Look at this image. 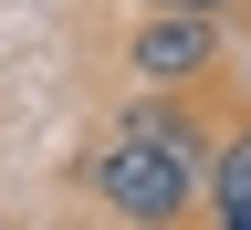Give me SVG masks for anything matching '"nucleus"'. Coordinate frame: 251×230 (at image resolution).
Returning <instances> with one entry per match:
<instances>
[{"instance_id":"f257e3e1","label":"nucleus","mask_w":251,"mask_h":230,"mask_svg":"<svg viewBox=\"0 0 251 230\" xmlns=\"http://www.w3.org/2000/svg\"><path fill=\"white\" fill-rule=\"evenodd\" d=\"M84 178H94V199H105L126 230H168V220L188 209V188H199V178H188L168 147H147V136H115V147L94 157Z\"/></svg>"},{"instance_id":"f03ea898","label":"nucleus","mask_w":251,"mask_h":230,"mask_svg":"<svg viewBox=\"0 0 251 230\" xmlns=\"http://www.w3.org/2000/svg\"><path fill=\"white\" fill-rule=\"evenodd\" d=\"M209 63H220V21L209 11H157L147 0V11L126 21V74L136 84H199Z\"/></svg>"},{"instance_id":"7ed1b4c3","label":"nucleus","mask_w":251,"mask_h":230,"mask_svg":"<svg viewBox=\"0 0 251 230\" xmlns=\"http://www.w3.org/2000/svg\"><path fill=\"white\" fill-rule=\"evenodd\" d=\"M115 136H147V147H168L188 178H209V136H199V126L178 115V84H147L136 105H126V126H115Z\"/></svg>"},{"instance_id":"20e7f679","label":"nucleus","mask_w":251,"mask_h":230,"mask_svg":"<svg viewBox=\"0 0 251 230\" xmlns=\"http://www.w3.org/2000/svg\"><path fill=\"white\" fill-rule=\"evenodd\" d=\"M209 209H251V126L230 147H209Z\"/></svg>"},{"instance_id":"39448f33","label":"nucleus","mask_w":251,"mask_h":230,"mask_svg":"<svg viewBox=\"0 0 251 230\" xmlns=\"http://www.w3.org/2000/svg\"><path fill=\"white\" fill-rule=\"evenodd\" d=\"M157 11H209V21H230L241 0H157Z\"/></svg>"},{"instance_id":"423d86ee","label":"nucleus","mask_w":251,"mask_h":230,"mask_svg":"<svg viewBox=\"0 0 251 230\" xmlns=\"http://www.w3.org/2000/svg\"><path fill=\"white\" fill-rule=\"evenodd\" d=\"M220 230H251V209H220Z\"/></svg>"}]
</instances>
